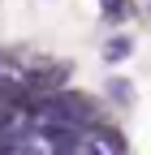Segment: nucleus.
Listing matches in <instances>:
<instances>
[{
  "label": "nucleus",
  "mask_w": 151,
  "mask_h": 155,
  "mask_svg": "<svg viewBox=\"0 0 151 155\" xmlns=\"http://www.w3.org/2000/svg\"><path fill=\"white\" fill-rule=\"evenodd\" d=\"M108 95H112L117 104H129V99H134V86H129L125 78H108Z\"/></svg>",
  "instance_id": "obj_1"
},
{
  "label": "nucleus",
  "mask_w": 151,
  "mask_h": 155,
  "mask_svg": "<svg viewBox=\"0 0 151 155\" xmlns=\"http://www.w3.org/2000/svg\"><path fill=\"white\" fill-rule=\"evenodd\" d=\"M129 52H134V39H112V43H108V61H121V56H129Z\"/></svg>",
  "instance_id": "obj_2"
},
{
  "label": "nucleus",
  "mask_w": 151,
  "mask_h": 155,
  "mask_svg": "<svg viewBox=\"0 0 151 155\" xmlns=\"http://www.w3.org/2000/svg\"><path fill=\"white\" fill-rule=\"evenodd\" d=\"M104 13H108V22H125L129 5H125V0H104Z\"/></svg>",
  "instance_id": "obj_3"
}]
</instances>
